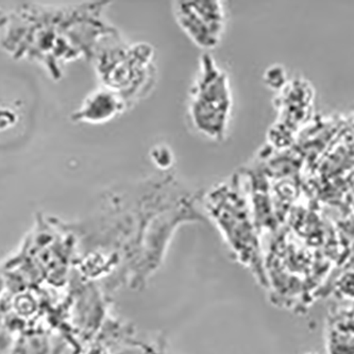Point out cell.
<instances>
[{"mask_svg":"<svg viewBox=\"0 0 354 354\" xmlns=\"http://www.w3.org/2000/svg\"><path fill=\"white\" fill-rule=\"evenodd\" d=\"M109 5L23 3L1 17V47L14 60L37 63L53 80L60 81L68 63L81 58L93 62L104 41L120 35L104 19Z\"/></svg>","mask_w":354,"mask_h":354,"instance_id":"1","label":"cell"},{"mask_svg":"<svg viewBox=\"0 0 354 354\" xmlns=\"http://www.w3.org/2000/svg\"><path fill=\"white\" fill-rule=\"evenodd\" d=\"M237 183V180L233 179L230 183L219 184L203 194L201 205L223 233L236 261L252 272L261 288L267 290L265 257L258 228Z\"/></svg>","mask_w":354,"mask_h":354,"instance_id":"2","label":"cell"},{"mask_svg":"<svg viewBox=\"0 0 354 354\" xmlns=\"http://www.w3.org/2000/svg\"><path fill=\"white\" fill-rule=\"evenodd\" d=\"M154 55L148 43L127 44L118 35L102 43L92 63L102 86L116 93L129 109L145 98L156 84Z\"/></svg>","mask_w":354,"mask_h":354,"instance_id":"3","label":"cell"},{"mask_svg":"<svg viewBox=\"0 0 354 354\" xmlns=\"http://www.w3.org/2000/svg\"><path fill=\"white\" fill-rule=\"evenodd\" d=\"M232 111L227 74L209 53L201 55V67L189 92V116L196 131L217 142L225 140Z\"/></svg>","mask_w":354,"mask_h":354,"instance_id":"4","label":"cell"},{"mask_svg":"<svg viewBox=\"0 0 354 354\" xmlns=\"http://www.w3.org/2000/svg\"><path fill=\"white\" fill-rule=\"evenodd\" d=\"M178 25L199 48L213 49L225 32V12L218 0H189L174 3Z\"/></svg>","mask_w":354,"mask_h":354,"instance_id":"5","label":"cell"},{"mask_svg":"<svg viewBox=\"0 0 354 354\" xmlns=\"http://www.w3.org/2000/svg\"><path fill=\"white\" fill-rule=\"evenodd\" d=\"M127 109L128 106L116 93L102 86L83 100L80 108L71 114V120L76 124H106L120 115Z\"/></svg>","mask_w":354,"mask_h":354,"instance_id":"6","label":"cell"},{"mask_svg":"<svg viewBox=\"0 0 354 354\" xmlns=\"http://www.w3.org/2000/svg\"><path fill=\"white\" fill-rule=\"evenodd\" d=\"M332 294L335 298L344 301H354V270L343 269L337 276H333L327 283L322 292V296Z\"/></svg>","mask_w":354,"mask_h":354,"instance_id":"7","label":"cell"},{"mask_svg":"<svg viewBox=\"0 0 354 354\" xmlns=\"http://www.w3.org/2000/svg\"><path fill=\"white\" fill-rule=\"evenodd\" d=\"M151 156L154 163L163 171H166L173 164V154L166 146H159L157 149L152 150Z\"/></svg>","mask_w":354,"mask_h":354,"instance_id":"8","label":"cell"},{"mask_svg":"<svg viewBox=\"0 0 354 354\" xmlns=\"http://www.w3.org/2000/svg\"><path fill=\"white\" fill-rule=\"evenodd\" d=\"M306 354H317V353H314V352H308V353H306Z\"/></svg>","mask_w":354,"mask_h":354,"instance_id":"9","label":"cell"}]
</instances>
